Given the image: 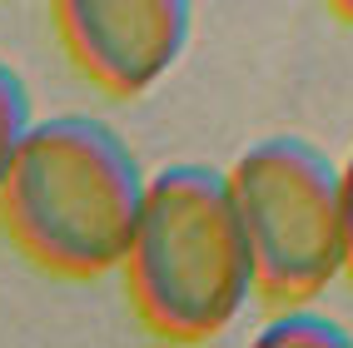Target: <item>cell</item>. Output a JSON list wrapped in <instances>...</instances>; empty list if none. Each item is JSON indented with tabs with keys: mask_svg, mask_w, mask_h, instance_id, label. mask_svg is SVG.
I'll list each match as a JSON object with an SVG mask.
<instances>
[{
	"mask_svg": "<svg viewBox=\"0 0 353 348\" xmlns=\"http://www.w3.org/2000/svg\"><path fill=\"white\" fill-rule=\"evenodd\" d=\"M30 130V105H26V80L0 60V190H6V174H10V159L20 134Z\"/></svg>",
	"mask_w": 353,
	"mask_h": 348,
	"instance_id": "6",
	"label": "cell"
},
{
	"mask_svg": "<svg viewBox=\"0 0 353 348\" xmlns=\"http://www.w3.org/2000/svg\"><path fill=\"white\" fill-rule=\"evenodd\" d=\"M125 274L139 318L159 338L204 343L224 334L259 294L229 179L204 165L154 170L145 179Z\"/></svg>",
	"mask_w": 353,
	"mask_h": 348,
	"instance_id": "2",
	"label": "cell"
},
{
	"mask_svg": "<svg viewBox=\"0 0 353 348\" xmlns=\"http://www.w3.org/2000/svg\"><path fill=\"white\" fill-rule=\"evenodd\" d=\"M339 204H343V244H348V274H353V154L339 170Z\"/></svg>",
	"mask_w": 353,
	"mask_h": 348,
	"instance_id": "7",
	"label": "cell"
},
{
	"mask_svg": "<svg viewBox=\"0 0 353 348\" xmlns=\"http://www.w3.org/2000/svg\"><path fill=\"white\" fill-rule=\"evenodd\" d=\"M75 65L110 95H145L190 45V0H55Z\"/></svg>",
	"mask_w": 353,
	"mask_h": 348,
	"instance_id": "4",
	"label": "cell"
},
{
	"mask_svg": "<svg viewBox=\"0 0 353 348\" xmlns=\"http://www.w3.org/2000/svg\"><path fill=\"white\" fill-rule=\"evenodd\" d=\"M254 343L259 348H353V334L343 329V323H334V318L309 314V309L294 304L289 314L269 318Z\"/></svg>",
	"mask_w": 353,
	"mask_h": 348,
	"instance_id": "5",
	"label": "cell"
},
{
	"mask_svg": "<svg viewBox=\"0 0 353 348\" xmlns=\"http://www.w3.org/2000/svg\"><path fill=\"white\" fill-rule=\"evenodd\" d=\"M259 294L309 304L348 269L339 170L303 139H259L224 170Z\"/></svg>",
	"mask_w": 353,
	"mask_h": 348,
	"instance_id": "3",
	"label": "cell"
},
{
	"mask_svg": "<svg viewBox=\"0 0 353 348\" xmlns=\"http://www.w3.org/2000/svg\"><path fill=\"white\" fill-rule=\"evenodd\" d=\"M328 6H334V10H339L343 20H353V0H328Z\"/></svg>",
	"mask_w": 353,
	"mask_h": 348,
	"instance_id": "8",
	"label": "cell"
},
{
	"mask_svg": "<svg viewBox=\"0 0 353 348\" xmlns=\"http://www.w3.org/2000/svg\"><path fill=\"white\" fill-rule=\"evenodd\" d=\"M145 179L110 125L90 114L30 120L0 190V219L35 264L95 278L125 269Z\"/></svg>",
	"mask_w": 353,
	"mask_h": 348,
	"instance_id": "1",
	"label": "cell"
}]
</instances>
